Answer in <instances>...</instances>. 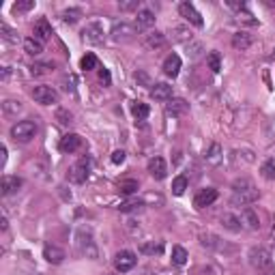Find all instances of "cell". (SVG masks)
Here are the masks:
<instances>
[{
	"label": "cell",
	"mask_w": 275,
	"mask_h": 275,
	"mask_svg": "<svg viewBox=\"0 0 275 275\" xmlns=\"http://www.w3.org/2000/svg\"><path fill=\"white\" fill-rule=\"evenodd\" d=\"M249 264L258 271V275H275V262L271 258V251L264 247L249 249Z\"/></svg>",
	"instance_id": "1"
},
{
	"label": "cell",
	"mask_w": 275,
	"mask_h": 275,
	"mask_svg": "<svg viewBox=\"0 0 275 275\" xmlns=\"http://www.w3.org/2000/svg\"><path fill=\"white\" fill-rule=\"evenodd\" d=\"M37 131H39V127L35 120H20L11 127V138L15 142H30L37 135Z\"/></svg>",
	"instance_id": "2"
},
{
	"label": "cell",
	"mask_w": 275,
	"mask_h": 275,
	"mask_svg": "<svg viewBox=\"0 0 275 275\" xmlns=\"http://www.w3.org/2000/svg\"><path fill=\"white\" fill-rule=\"evenodd\" d=\"M88 174H90V159L88 157H80L78 162L67 170V179L71 183H75V185H80V183H84L88 179Z\"/></svg>",
	"instance_id": "3"
},
{
	"label": "cell",
	"mask_w": 275,
	"mask_h": 275,
	"mask_svg": "<svg viewBox=\"0 0 275 275\" xmlns=\"http://www.w3.org/2000/svg\"><path fill=\"white\" fill-rule=\"evenodd\" d=\"M135 264H138V256L129 249H120L118 254L114 256V269H116L118 273H129Z\"/></svg>",
	"instance_id": "4"
},
{
	"label": "cell",
	"mask_w": 275,
	"mask_h": 275,
	"mask_svg": "<svg viewBox=\"0 0 275 275\" xmlns=\"http://www.w3.org/2000/svg\"><path fill=\"white\" fill-rule=\"evenodd\" d=\"M33 99L41 105H54V103H58L60 95H58V90L52 88V86H35L33 88Z\"/></svg>",
	"instance_id": "5"
},
{
	"label": "cell",
	"mask_w": 275,
	"mask_h": 275,
	"mask_svg": "<svg viewBox=\"0 0 275 275\" xmlns=\"http://www.w3.org/2000/svg\"><path fill=\"white\" fill-rule=\"evenodd\" d=\"M179 15L181 18H185L189 24H194V26H198V28H202L204 26V20H202V15L198 13V9L192 5V3H181L179 5Z\"/></svg>",
	"instance_id": "6"
},
{
	"label": "cell",
	"mask_w": 275,
	"mask_h": 275,
	"mask_svg": "<svg viewBox=\"0 0 275 275\" xmlns=\"http://www.w3.org/2000/svg\"><path fill=\"white\" fill-rule=\"evenodd\" d=\"M82 39L86 43H93V45L101 43L103 41V26L99 24V22H90V24H86L82 30Z\"/></svg>",
	"instance_id": "7"
},
{
	"label": "cell",
	"mask_w": 275,
	"mask_h": 275,
	"mask_svg": "<svg viewBox=\"0 0 275 275\" xmlns=\"http://www.w3.org/2000/svg\"><path fill=\"white\" fill-rule=\"evenodd\" d=\"M153 24H155V13H153L151 9H140L135 15V22H133V28L138 30V33H147L149 28H153Z\"/></svg>",
	"instance_id": "8"
},
{
	"label": "cell",
	"mask_w": 275,
	"mask_h": 275,
	"mask_svg": "<svg viewBox=\"0 0 275 275\" xmlns=\"http://www.w3.org/2000/svg\"><path fill=\"white\" fill-rule=\"evenodd\" d=\"M258 198H260V192H258L256 187H251V189H247V192H234L230 202L234 206H249V204H254Z\"/></svg>",
	"instance_id": "9"
},
{
	"label": "cell",
	"mask_w": 275,
	"mask_h": 275,
	"mask_svg": "<svg viewBox=\"0 0 275 275\" xmlns=\"http://www.w3.org/2000/svg\"><path fill=\"white\" fill-rule=\"evenodd\" d=\"M58 149L63 151V153H75V151H80L82 149V138L78 133H67L60 138V142H58Z\"/></svg>",
	"instance_id": "10"
},
{
	"label": "cell",
	"mask_w": 275,
	"mask_h": 275,
	"mask_svg": "<svg viewBox=\"0 0 275 275\" xmlns=\"http://www.w3.org/2000/svg\"><path fill=\"white\" fill-rule=\"evenodd\" d=\"M217 189H213V187H206V189H200L198 192V196L194 198V206L196 209H204V206H211L213 202L217 200Z\"/></svg>",
	"instance_id": "11"
},
{
	"label": "cell",
	"mask_w": 275,
	"mask_h": 275,
	"mask_svg": "<svg viewBox=\"0 0 275 275\" xmlns=\"http://www.w3.org/2000/svg\"><path fill=\"white\" fill-rule=\"evenodd\" d=\"M43 258L48 262H52V264H60L67 258V254H65V249L63 247H58V245H54V243H45V247H43Z\"/></svg>",
	"instance_id": "12"
},
{
	"label": "cell",
	"mask_w": 275,
	"mask_h": 275,
	"mask_svg": "<svg viewBox=\"0 0 275 275\" xmlns=\"http://www.w3.org/2000/svg\"><path fill=\"white\" fill-rule=\"evenodd\" d=\"M149 172H151V177L155 179V181H164L166 179V174H168V166H166V159L164 157H159L155 155L149 162Z\"/></svg>",
	"instance_id": "13"
},
{
	"label": "cell",
	"mask_w": 275,
	"mask_h": 275,
	"mask_svg": "<svg viewBox=\"0 0 275 275\" xmlns=\"http://www.w3.org/2000/svg\"><path fill=\"white\" fill-rule=\"evenodd\" d=\"M135 33H138V30H135L131 24H127V22H120V24H114V28H112V39H114V41H129Z\"/></svg>",
	"instance_id": "14"
},
{
	"label": "cell",
	"mask_w": 275,
	"mask_h": 275,
	"mask_svg": "<svg viewBox=\"0 0 275 275\" xmlns=\"http://www.w3.org/2000/svg\"><path fill=\"white\" fill-rule=\"evenodd\" d=\"M151 97L155 99V101H170V99H172V86H170V84H166V82L153 84Z\"/></svg>",
	"instance_id": "15"
},
{
	"label": "cell",
	"mask_w": 275,
	"mask_h": 275,
	"mask_svg": "<svg viewBox=\"0 0 275 275\" xmlns=\"http://www.w3.org/2000/svg\"><path fill=\"white\" fill-rule=\"evenodd\" d=\"M33 37H35V39H39V41H48V39H52V35H54V33H52V24H50V22L48 20H45V18H41V20H37V24H35V30H33Z\"/></svg>",
	"instance_id": "16"
},
{
	"label": "cell",
	"mask_w": 275,
	"mask_h": 275,
	"mask_svg": "<svg viewBox=\"0 0 275 275\" xmlns=\"http://www.w3.org/2000/svg\"><path fill=\"white\" fill-rule=\"evenodd\" d=\"M24 185V181L20 177H3V183H0V192L3 196H11L15 192H20V187Z\"/></svg>",
	"instance_id": "17"
},
{
	"label": "cell",
	"mask_w": 275,
	"mask_h": 275,
	"mask_svg": "<svg viewBox=\"0 0 275 275\" xmlns=\"http://www.w3.org/2000/svg\"><path fill=\"white\" fill-rule=\"evenodd\" d=\"M241 221L249 230H258V228H260V217H258V213L251 209V206H245V209L241 211Z\"/></svg>",
	"instance_id": "18"
},
{
	"label": "cell",
	"mask_w": 275,
	"mask_h": 275,
	"mask_svg": "<svg viewBox=\"0 0 275 275\" xmlns=\"http://www.w3.org/2000/svg\"><path fill=\"white\" fill-rule=\"evenodd\" d=\"M164 73L168 75V78H177V75L181 73V56H177V54L168 56L164 60Z\"/></svg>",
	"instance_id": "19"
},
{
	"label": "cell",
	"mask_w": 275,
	"mask_h": 275,
	"mask_svg": "<svg viewBox=\"0 0 275 275\" xmlns=\"http://www.w3.org/2000/svg\"><path fill=\"white\" fill-rule=\"evenodd\" d=\"M78 247L82 254H86V258H97V247L90 239V234H86V239H84V232L78 234Z\"/></svg>",
	"instance_id": "20"
},
{
	"label": "cell",
	"mask_w": 275,
	"mask_h": 275,
	"mask_svg": "<svg viewBox=\"0 0 275 275\" xmlns=\"http://www.w3.org/2000/svg\"><path fill=\"white\" fill-rule=\"evenodd\" d=\"M189 110V103L185 99H170V101L166 103V112L170 114V116H181V114H185Z\"/></svg>",
	"instance_id": "21"
},
{
	"label": "cell",
	"mask_w": 275,
	"mask_h": 275,
	"mask_svg": "<svg viewBox=\"0 0 275 275\" xmlns=\"http://www.w3.org/2000/svg\"><path fill=\"white\" fill-rule=\"evenodd\" d=\"M219 221H221V226H224L226 230H230V232H241V228H243L241 217H236L234 213H224Z\"/></svg>",
	"instance_id": "22"
},
{
	"label": "cell",
	"mask_w": 275,
	"mask_h": 275,
	"mask_svg": "<svg viewBox=\"0 0 275 275\" xmlns=\"http://www.w3.org/2000/svg\"><path fill=\"white\" fill-rule=\"evenodd\" d=\"M24 52L28 56H39L43 54V41L35 39V37H26L24 39Z\"/></svg>",
	"instance_id": "23"
},
{
	"label": "cell",
	"mask_w": 275,
	"mask_h": 275,
	"mask_svg": "<svg viewBox=\"0 0 275 275\" xmlns=\"http://www.w3.org/2000/svg\"><path fill=\"white\" fill-rule=\"evenodd\" d=\"M22 101H18V99H5L3 101V114L7 118H13V116H18V112H22Z\"/></svg>",
	"instance_id": "24"
},
{
	"label": "cell",
	"mask_w": 275,
	"mask_h": 275,
	"mask_svg": "<svg viewBox=\"0 0 275 275\" xmlns=\"http://www.w3.org/2000/svg\"><path fill=\"white\" fill-rule=\"evenodd\" d=\"M144 43H147V48L157 50V48H162V45L166 43V35H164V33H159V30H153V33L147 35Z\"/></svg>",
	"instance_id": "25"
},
{
	"label": "cell",
	"mask_w": 275,
	"mask_h": 275,
	"mask_svg": "<svg viewBox=\"0 0 275 275\" xmlns=\"http://www.w3.org/2000/svg\"><path fill=\"white\" fill-rule=\"evenodd\" d=\"M249 45H251V37H249L247 33H234V35H232V48H234V50L245 52Z\"/></svg>",
	"instance_id": "26"
},
{
	"label": "cell",
	"mask_w": 275,
	"mask_h": 275,
	"mask_svg": "<svg viewBox=\"0 0 275 275\" xmlns=\"http://www.w3.org/2000/svg\"><path fill=\"white\" fill-rule=\"evenodd\" d=\"M131 114H133V118H135V120H147V118H149V114H151L149 103L133 101V103H131Z\"/></svg>",
	"instance_id": "27"
},
{
	"label": "cell",
	"mask_w": 275,
	"mask_h": 275,
	"mask_svg": "<svg viewBox=\"0 0 275 275\" xmlns=\"http://www.w3.org/2000/svg\"><path fill=\"white\" fill-rule=\"evenodd\" d=\"M144 206H147L144 200H125L118 204V211L120 213H138V211H142Z\"/></svg>",
	"instance_id": "28"
},
{
	"label": "cell",
	"mask_w": 275,
	"mask_h": 275,
	"mask_svg": "<svg viewBox=\"0 0 275 275\" xmlns=\"http://www.w3.org/2000/svg\"><path fill=\"white\" fill-rule=\"evenodd\" d=\"M60 18H63L65 24H78L80 18H82V9H78V7H71V9H65L63 13H60Z\"/></svg>",
	"instance_id": "29"
},
{
	"label": "cell",
	"mask_w": 275,
	"mask_h": 275,
	"mask_svg": "<svg viewBox=\"0 0 275 275\" xmlns=\"http://www.w3.org/2000/svg\"><path fill=\"white\" fill-rule=\"evenodd\" d=\"M187 258H189V254H187L185 247H181V245H174L172 247V264L183 266V264L187 262Z\"/></svg>",
	"instance_id": "30"
},
{
	"label": "cell",
	"mask_w": 275,
	"mask_h": 275,
	"mask_svg": "<svg viewBox=\"0 0 275 275\" xmlns=\"http://www.w3.org/2000/svg\"><path fill=\"white\" fill-rule=\"evenodd\" d=\"M118 189L123 196H133V194H138V189H140V183L133 181V179H127V181H120Z\"/></svg>",
	"instance_id": "31"
},
{
	"label": "cell",
	"mask_w": 275,
	"mask_h": 275,
	"mask_svg": "<svg viewBox=\"0 0 275 275\" xmlns=\"http://www.w3.org/2000/svg\"><path fill=\"white\" fill-rule=\"evenodd\" d=\"M140 251L142 254H147V256H155V254H162L164 251V243L162 241H151V243H142L140 245Z\"/></svg>",
	"instance_id": "32"
},
{
	"label": "cell",
	"mask_w": 275,
	"mask_h": 275,
	"mask_svg": "<svg viewBox=\"0 0 275 275\" xmlns=\"http://www.w3.org/2000/svg\"><path fill=\"white\" fill-rule=\"evenodd\" d=\"M0 37H3L5 41H9V43H18V41H20L18 30H13L11 26H7L5 22H3V24H0Z\"/></svg>",
	"instance_id": "33"
},
{
	"label": "cell",
	"mask_w": 275,
	"mask_h": 275,
	"mask_svg": "<svg viewBox=\"0 0 275 275\" xmlns=\"http://www.w3.org/2000/svg\"><path fill=\"white\" fill-rule=\"evenodd\" d=\"M54 71V63H35L30 65V73L33 75H48Z\"/></svg>",
	"instance_id": "34"
},
{
	"label": "cell",
	"mask_w": 275,
	"mask_h": 275,
	"mask_svg": "<svg viewBox=\"0 0 275 275\" xmlns=\"http://www.w3.org/2000/svg\"><path fill=\"white\" fill-rule=\"evenodd\" d=\"M206 65H209V69L213 73H217V71H221V56H219V52H215L213 50L209 56H206Z\"/></svg>",
	"instance_id": "35"
},
{
	"label": "cell",
	"mask_w": 275,
	"mask_h": 275,
	"mask_svg": "<svg viewBox=\"0 0 275 275\" xmlns=\"http://www.w3.org/2000/svg\"><path fill=\"white\" fill-rule=\"evenodd\" d=\"M187 185H189L187 177H177L172 181V194L174 196H183V194H185V189H187Z\"/></svg>",
	"instance_id": "36"
},
{
	"label": "cell",
	"mask_w": 275,
	"mask_h": 275,
	"mask_svg": "<svg viewBox=\"0 0 275 275\" xmlns=\"http://www.w3.org/2000/svg\"><path fill=\"white\" fill-rule=\"evenodd\" d=\"M206 162H209V164H219L221 162V147H219L217 142L211 144L209 153H206Z\"/></svg>",
	"instance_id": "37"
},
{
	"label": "cell",
	"mask_w": 275,
	"mask_h": 275,
	"mask_svg": "<svg viewBox=\"0 0 275 275\" xmlns=\"http://www.w3.org/2000/svg\"><path fill=\"white\" fill-rule=\"evenodd\" d=\"M172 39L174 41H192V33L183 26H174L172 28Z\"/></svg>",
	"instance_id": "38"
},
{
	"label": "cell",
	"mask_w": 275,
	"mask_h": 275,
	"mask_svg": "<svg viewBox=\"0 0 275 275\" xmlns=\"http://www.w3.org/2000/svg\"><path fill=\"white\" fill-rule=\"evenodd\" d=\"M97 65H99V60H97L95 54H90V52L80 60V67L84 69V71H93V69H97Z\"/></svg>",
	"instance_id": "39"
},
{
	"label": "cell",
	"mask_w": 275,
	"mask_h": 275,
	"mask_svg": "<svg viewBox=\"0 0 275 275\" xmlns=\"http://www.w3.org/2000/svg\"><path fill=\"white\" fill-rule=\"evenodd\" d=\"M260 172H262V177L266 181H273L275 179V162H273V159H266V162L262 164V168H260Z\"/></svg>",
	"instance_id": "40"
},
{
	"label": "cell",
	"mask_w": 275,
	"mask_h": 275,
	"mask_svg": "<svg viewBox=\"0 0 275 275\" xmlns=\"http://www.w3.org/2000/svg\"><path fill=\"white\" fill-rule=\"evenodd\" d=\"M56 120L60 125H71L73 123V114L69 112L67 108H58L56 110Z\"/></svg>",
	"instance_id": "41"
},
{
	"label": "cell",
	"mask_w": 275,
	"mask_h": 275,
	"mask_svg": "<svg viewBox=\"0 0 275 275\" xmlns=\"http://www.w3.org/2000/svg\"><path fill=\"white\" fill-rule=\"evenodd\" d=\"M30 9H35V0H18L13 5V13H26Z\"/></svg>",
	"instance_id": "42"
},
{
	"label": "cell",
	"mask_w": 275,
	"mask_h": 275,
	"mask_svg": "<svg viewBox=\"0 0 275 275\" xmlns=\"http://www.w3.org/2000/svg\"><path fill=\"white\" fill-rule=\"evenodd\" d=\"M118 9L120 11H140V0H120L118 3Z\"/></svg>",
	"instance_id": "43"
},
{
	"label": "cell",
	"mask_w": 275,
	"mask_h": 275,
	"mask_svg": "<svg viewBox=\"0 0 275 275\" xmlns=\"http://www.w3.org/2000/svg\"><path fill=\"white\" fill-rule=\"evenodd\" d=\"M219 239L215 234H200V243L204 247H209V249H215V247H219V243H217Z\"/></svg>",
	"instance_id": "44"
},
{
	"label": "cell",
	"mask_w": 275,
	"mask_h": 275,
	"mask_svg": "<svg viewBox=\"0 0 275 275\" xmlns=\"http://www.w3.org/2000/svg\"><path fill=\"white\" fill-rule=\"evenodd\" d=\"M254 187V183H251L249 179H236L234 183H232V189L234 192H247V189H251Z\"/></svg>",
	"instance_id": "45"
},
{
	"label": "cell",
	"mask_w": 275,
	"mask_h": 275,
	"mask_svg": "<svg viewBox=\"0 0 275 275\" xmlns=\"http://www.w3.org/2000/svg\"><path fill=\"white\" fill-rule=\"evenodd\" d=\"M125 157H127V153H125V151H120V149H118V151H114V153H112V164L120 166V164L125 162Z\"/></svg>",
	"instance_id": "46"
},
{
	"label": "cell",
	"mask_w": 275,
	"mask_h": 275,
	"mask_svg": "<svg viewBox=\"0 0 275 275\" xmlns=\"http://www.w3.org/2000/svg\"><path fill=\"white\" fill-rule=\"evenodd\" d=\"M99 82H101L103 86H110L112 78H110V71H108V69H101V71H99Z\"/></svg>",
	"instance_id": "47"
},
{
	"label": "cell",
	"mask_w": 275,
	"mask_h": 275,
	"mask_svg": "<svg viewBox=\"0 0 275 275\" xmlns=\"http://www.w3.org/2000/svg\"><path fill=\"white\" fill-rule=\"evenodd\" d=\"M133 78H135V82H142V84H144V86H153V84H151V78H149V75H147V73L138 71V73L133 75Z\"/></svg>",
	"instance_id": "48"
},
{
	"label": "cell",
	"mask_w": 275,
	"mask_h": 275,
	"mask_svg": "<svg viewBox=\"0 0 275 275\" xmlns=\"http://www.w3.org/2000/svg\"><path fill=\"white\" fill-rule=\"evenodd\" d=\"M7 228H9V221H7V217H3V219H0V230H7Z\"/></svg>",
	"instance_id": "49"
},
{
	"label": "cell",
	"mask_w": 275,
	"mask_h": 275,
	"mask_svg": "<svg viewBox=\"0 0 275 275\" xmlns=\"http://www.w3.org/2000/svg\"><path fill=\"white\" fill-rule=\"evenodd\" d=\"M9 73H11V71H9V67H5V69H3V80L9 78Z\"/></svg>",
	"instance_id": "50"
},
{
	"label": "cell",
	"mask_w": 275,
	"mask_h": 275,
	"mask_svg": "<svg viewBox=\"0 0 275 275\" xmlns=\"http://www.w3.org/2000/svg\"><path fill=\"white\" fill-rule=\"evenodd\" d=\"M0 153H3V164L7 162V147H0Z\"/></svg>",
	"instance_id": "51"
}]
</instances>
